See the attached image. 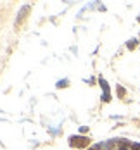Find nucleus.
<instances>
[{"label":"nucleus","mask_w":140,"mask_h":150,"mask_svg":"<svg viewBox=\"0 0 140 150\" xmlns=\"http://www.w3.org/2000/svg\"><path fill=\"white\" fill-rule=\"evenodd\" d=\"M99 83H100V86H102V100L109 102V100H111V95H109V86H107V83H106V79L100 78Z\"/></svg>","instance_id":"1"},{"label":"nucleus","mask_w":140,"mask_h":150,"mask_svg":"<svg viewBox=\"0 0 140 150\" xmlns=\"http://www.w3.org/2000/svg\"><path fill=\"white\" fill-rule=\"evenodd\" d=\"M111 147H112V142H106V143L97 145V150H109Z\"/></svg>","instance_id":"2"},{"label":"nucleus","mask_w":140,"mask_h":150,"mask_svg":"<svg viewBox=\"0 0 140 150\" xmlns=\"http://www.w3.org/2000/svg\"><path fill=\"white\" fill-rule=\"evenodd\" d=\"M68 85V79H62V81H57V88H62Z\"/></svg>","instance_id":"3"},{"label":"nucleus","mask_w":140,"mask_h":150,"mask_svg":"<svg viewBox=\"0 0 140 150\" xmlns=\"http://www.w3.org/2000/svg\"><path fill=\"white\" fill-rule=\"evenodd\" d=\"M135 43H137V40H131V42H128V48H133V47H135Z\"/></svg>","instance_id":"4"}]
</instances>
